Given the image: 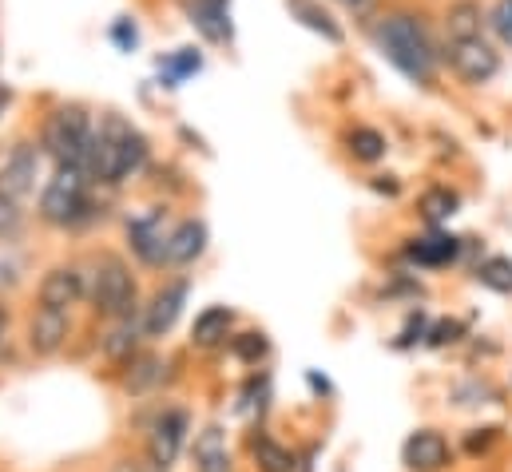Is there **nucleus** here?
<instances>
[{
	"label": "nucleus",
	"instance_id": "0eeeda50",
	"mask_svg": "<svg viewBox=\"0 0 512 472\" xmlns=\"http://www.w3.org/2000/svg\"><path fill=\"white\" fill-rule=\"evenodd\" d=\"M36 179H40V147L16 143L0 163V195L12 199L16 207H24V199L36 191Z\"/></svg>",
	"mask_w": 512,
	"mask_h": 472
},
{
	"label": "nucleus",
	"instance_id": "9b49d317",
	"mask_svg": "<svg viewBox=\"0 0 512 472\" xmlns=\"http://www.w3.org/2000/svg\"><path fill=\"white\" fill-rule=\"evenodd\" d=\"M449 457H453V449H449V441L437 429H417L401 445V461L413 472H441L449 465Z\"/></svg>",
	"mask_w": 512,
	"mask_h": 472
},
{
	"label": "nucleus",
	"instance_id": "9d476101",
	"mask_svg": "<svg viewBox=\"0 0 512 472\" xmlns=\"http://www.w3.org/2000/svg\"><path fill=\"white\" fill-rule=\"evenodd\" d=\"M187 445V413L183 409H163L159 421L151 425V437H147V457L159 472H167L179 453Z\"/></svg>",
	"mask_w": 512,
	"mask_h": 472
},
{
	"label": "nucleus",
	"instance_id": "aec40b11",
	"mask_svg": "<svg viewBox=\"0 0 512 472\" xmlns=\"http://www.w3.org/2000/svg\"><path fill=\"white\" fill-rule=\"evenodd\" d=\"M199 72H203V52L199 48H175L171 56L159 60V80L167 88H179V84H187Z\"/></svg>",
	"mask_w": 512,
	"mask_h": 472
},
{
	"label": "nucleus",
	"instance_id": "7ed1b4c3",
	"mask_svg": "<svg viewBox=\"0 0 512 472\" xmlns=\"http://www.w3.org/2000/svg\"><path fill=\"white\" fill-rule=\"evenodd\" d=\"M88 191H92V175L84 163H56V171L40 187L36 211L48 227H76L88 211Z\"/></svg>",
	"mask_w": 512,
	"mask_h": 472
},
{
	"label": "nucleus",
	"instance_id": "412c9836",
	"mask_svg": "<svg viewBox=\"0 0 512 472\" xmlns=\"http://www.w3.org/2000/svg\"><path fill=\"white\" fill-rule=\"evenodd\" d=\"M195 465L199 472H231V457H227V441L219 429H203L195 441Z\"/></svg>",
	"mask_w": 512,
	"mask_h": 472
},
{
	"label": "nucleus",
	"instance_id": "c756f323",
	"mask_svg": "<svg viewBox=\"0 0 512 472\" xmlns=\"http://www.w3.org/2000/svg\"><path fill=\"white\" fill-rule=\"evenodd\" d=\"M4 104H8V88L0 84V112H4Z\"/></svg>",
	"mask_w": 512,
	"mask_h": 472
},
{
	"label": "nucleus",
	"instance_id": "5701e85b",
	"mask_svg": "<svg viewBox=\"0 0 512 472\" xmlns=\"http://www.w3.org/2000/svg\"><path fill=\"white\" fill-rule=\"evenodd\" d=\"M417 207H421L425 223L441 227V223H449V219L457 215V207H461V195H457V191H449V187H429V191L417 199Z\"/></svg>",
	"mask_w": 512,
	"mask_h": 472
},
{
	"label": "nucleus",
	"instance_id": "c85d7f7f",
	"mask_svg": "<svg viewBox=\"0 0 512 472\" xmlns=\"http://www.w3.org/2000/svg\"><path fill=\"white\" fill-rule=\"evenodd\" d=\"M346 12H354V16H366L370 8H374V0H338Z\"/></svg>",
	"mask_w": 512,
	"mask_h": 472
},
{
	"label": "nucleus",
	"instance_id": "a211bd4d",
	"mask_svg": "<svg viewBox=\"0 0 512 472\" xmlns=\"http://www.w3.org/2000/svg\"><path fill=\"white\" fill-rule=\"evenodd\" d=\"M405 254H409L417 266H429V270H437V266H449V262H457V254H461V238L433 231V235H425V238H413V242L405 246Z\"/></svg>",
	"mask_w": 512,
	"mask_h": 472
},
{
	"label": "nucleus",
	"instance_id": "4be33fe9",
	"mask_svg": "<svg viewBox=\"0 0 512 472\" xmlns=\"http://www.w3.org/2000/svg\"><path fill=\"white\" fill-rule=\"evenodd\" d=\"M346 147H350V155H354L358 163H378V159H385V151H389V139H385L378 127L358 123V127L346 135Z\"/></svg>",
	"mask_w": 512,
	"mask_h": 472
},
{
	"label": "nucleus",
	"instance_id": "1a4fd4ad",
	"mask_svg": "<svg viewBox=\"0 0 512 472\" xmlns=\"http://www.w3.org/2000/svg\"><path fill=\"white\" fill-rule=\"evenodd\" d=\"M187 294H191V282L187 278H175L167 282L163 290H155V298L143 306V338H163L171 334V326L183 318V306H187Z\"/></svg>",
	"mask_w": 512,
	"mask_h": 472
},
{
	"label": "nucleus",
	"instance_id": "b1692460",
	"mask_svg": "<svg viewBox=\"0 0 512 472\" xmlns=\"http://www.w3.org/2000/svg\"><path fill=\"white\" fill-rule=\"evenodd\" d=\"M251 449H255V461L262 472H294V453L286 445H278L270 433H258Z\"/></svg>",
	"mask_w": 512,
	"mask_h": 472
},
{
	"label": "nucleus",
	"instance_id": "2eb2a0df",
	"mask_svg": "<svg viewBox=\"0 0 512 472\" xmlns=\"http://www.w3.org/2000/svg\"><path fill=\"white\" fill-rule=\"evenodd\" d=\"M187 16H191V24L211 44H227L235 36V28H231V0H191Z\"/></svg>",
	"mask_w": 512,
	"mask_h": 472
},
{
	"label": "nucleus",
	"instance_id": "f3484780",
	"mask_svg": "<svg viewBox=\"0 0 512 472\" xmlns=\"http://www.w3.org/2000/svg\"><path fill=\"white\" fill-rule=\"evenodd\" d=\"M286 8H290V16H294L302 28L318 32L326 44H342V40H346V28L330 16V8H322V0H286Z\"/></svg>",
	"mask_w": 512,
	"mask_h": 472
},
{
	"label": "nucleus",
	"instance_id": "39448f33",
	"mask_svg": "<svg viewBox=\"0 0 512 472\" xmlns=\"http://www.w3.org/2000/svg\"><path fill=\"white\" fill-rule=\"evenodd\" d=\"M96 123L84 108L64 104L56 112H48L44 127H40V151L52 155V163H84L88 147H92Z\"/></svg>",
	"mask_w": 512,
	"mask_h": 472
},
{
	"label": "nucleus",
	"instance_id": "f03ea898",
	"mask_svg": "<svg viewBox=\"0 0 512 472\" xmlns=\"http://www.w3.org/2000/svg\"><path fill=\"white\" fill-rule=\"evenodd\" d=\"M147 163V139L131 127L128 119L104 116L96 123L92 147L84 155V167L92 183H124Z\"/></svg>",
	"mask_w": 512,
	"mask_h": 472
},
{
	"label": "nucleus",
	"instance_id": "dca6fc26",
	"mask_svg": "<svg viewBox=\"0 0 512 472\" xmlns=\"http://www.w3.org/2000/svg\"><path fill=\"white\" fill-rule=\"evenodd\" d=\"M207 250V223L203 219H183L171 227L167 238V266H191Z\"/></svg>",
	"mask_w": 512,
	"mask_h": 472
},
{
	"label": "nucleus",
	"instance_id": "6e6552de",
	"mask_svg": "<svg viewBox=\"0 0 512 472\" xmlns=\"http://www.w3.org/2000/svg\"><path fill=\"white\" fill-rule=\"evenodd\" d=\"M167 238H171V227H167V215L159 207L139 211L135 219H128V242L143 266H167Z\"/></svg>",
	"mask_w": 512,
	"mask_h": 472
},
{
	"label": "nucleus",
	"instance_id": "423d86ee",
	"mask_svg": "<svg viewBox=\"0 0 512 472\" xmlns=\"http://www.w3.org/2000/svg\"><path fill=\"white\" fill-rule=\"evenodd\" d=\"M441 60L465 88H485L501 76V44L489 36H469V40H445Z\"/></svg>",
	"mask_w": 512,
	"mask_h": 472
},
{
	"label": "nucleus",
	"instance_id": "cd10ccee",
	"mask_svg": "<svg viewBox=\"0 0 512 472\" xmlns=\"http://www.w3.org/2000/svg\"><path fill=\"white\" fill-rule=\"evenodd\" d=\"M266 338L262 334H239V342H235V354L243 357V361H258V357H266Z\"/></svg>",
	"mask_w": 512,
	"mask_h": 472
},
{
	"label": "nucleus",
	"instance_id": "6ab92c4d",
	"mask_svg": "<svg viewBox=\"0 0 512 472\" xmlns=\"http://www.w3.org/2000/svg\"><path fill=\"white\" fill-rule=\"evenodd\" d=\"M231 326H235V314H231L227 306H211V310H203V314L195 318V330H191V342H195V346H203V350H211V346H219V342H227V334H231Z\"/></svg>",
	"mask_w": 512,
	"mask_h": 472
},
{
	"label": "nucleus",
	"instance_id": "f8f14e48",
	"mask_svg": "<svg viewBox=\"0 0 512 472\" xmlns=\"http://www.w3.org/2000/svg\"><path fill=\"white\" fill-rule=\"evenodd\" d=\"M84 294H88V286H84V274L76 266H52L36 290L40 306H52V310H72Z\"/></svg>",
	"mask_w": 512,
	"mask_h": 472
},
{
	"label": "nucleus",
	"instance_id": "20e7f679",
	"mask_svg": "<svg viewBox=\"0 0 512 472\" xmlns=\"http://www.w3.org/2000/svg\"><path fill=\"white\" fill-rule=\"evenodd\" d=\"M88 294H92V306H96L104 318H112V322H124V318H131V314L139 310L135 274L128 270V262L116 258V254H100V258H96Z\"/></svg>",
	"mask_w": 512,
	"mask_h": 472
},
{
	"label": "nucleus",
	"instance_id": "393cba45",
	"mask_svg": "<svg viewBox=\"0 0 512 472\" xmlns=\"http://www.w3.org/2000/svg\"><path fill=\"white\" fill-rule=\"evenodd\" d=\"M477 278H481L489 290H497V294H512V258H501V254L485 258V262L477 266Z\"/></svg>",
	"mask_w": 512,
	"mask_h": 472
},
{
	"label": "nucleus",
	"instance_id": "ddd939ff",
	"mask_svg": "<svg viewBox=\"0 0 512 472\" xmlns=\"http://www.w3.org/2000/svg\"><path fill=\"white\" fill-rule=\"evenodd\" d=\"M72 322H68V310H52V306H36L32 322H28V346L36 357H52L60 354L64 338H68Z\"/></svg>",
	"mask_w": 512,
	"mask_h": 472
},
{
	"label": "nucleus",
	"instance_id": "bb28decb",
	"mask_svg": "<svg viewBox=\"0 0 512 472\" xmlns=\"http://www.w3.org/2000/svg\"><path fill=\"white\" fill-rule=\"evenodd\" d=\"M108 36H112V44H116L120 52H135V44H139V28H135V20H131V16H120V20H112Z\"/></svg>",
	"mask_w": 512,
	"mask_h": 472
},
{
	"label": "nucleus",
	"instance_id": "f257e3e1",
	"mask_svg": "<svg viewBox=\"0 0 512 472\" xmlns=\"http://www.w3.org/2000/svg\"><path fill=\"white\" fill-rule=\"evenodd\" d=\"M374 44L382 52V60L401 72L409 84L417 88H433L437 72H441V48L429 36V24L413 12V8H389L374 24Z\"/></svg>",
	"mask_w": 512,
	"mask_h": 472
},
{
	"label": "nucleus",
	"instance_id": "4468645a",
	"mask_svg": "<svg viewBox=\"0 0 512 472\" xmlns=\"http://www.w3.org/2000/svg\"><path fill=\"white\" fill-rule=\"evenodd\" d=\"M445 40H469V36H485L489 32V8H481V0H453L441 16Z\"/></svg>",
	"mask_w": 512,
	"mask_h": 472
},
{
	"label": "nucleus",
	"instance_id": "a878e982",
	"mask_svg": "<svg viewBox=\"0 0 512 472\" xmlns=\"http://www.w3.org/2000/svg\"><path fill=\"white\" fill-rule=\"evenodd\" d=\"M489 36L512 52V0H493V8H489Z\"/></svg>",
	"mask_w": 512,
	"mask_h": 472
}]
</instances>
